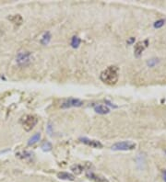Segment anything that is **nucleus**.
<instances>
[{
    "label": "nucleus",
    "instance_id": "1",
    "mask_svg": "<svg viewBox=\"0 0 166 182\" xmlns=\"http://www.w3.org/2000/svg\"><path fill=\"white\" fill-rule=\"evenodd\" d=\"M118 76H119L118 74V68L116 66L112 65V66H109L105 70H103L101 73L100 78H101V80L104 84L109 86H113L117 83Z\"/></svg>",
    "mask_w": 166,
    "mask_h": 182
},
{
    "label": "nucleus",
    "instance_id": "2",
    "mask_svg": "<svg viewBox=\"0 0 166 182\" xmlns=\"http://www.w3.org/2000/svg\"><path fill=\"white\" fill-rule=\"evenodd\" d=\"M137 144L132 141H123L113 144L111 149L113 151H131L136 148Z\"/></svg>",
    "mask_w": 166,
    "mask_h": 182
},
{
    "label": "nucleus",
    "instance_id": "3",
    "mask_svg": "<svg viewBox=\"0 0 166 182\" xmlns=\"http://www.w3.org/2000/svg\"><path fill=\"white\" fill-rule=\"evenodd\" d=\"M20 122L24 130L27 131V132H29V131H31L37 124L38 119L33 115H25L24 117L21 118Z\"/></svg>",
    "mask_w": 166,
    "mask_h": 182
},
{
    "label": "nucleus",
    "instance_id": "4",
    "mask_svg": "<svg viewBox=\"0 0 166 182\" xmlns=\"http://www.w3.org/2000/svg\"><path fill=\"white\" fill-rule=\"evenodd\" d=\"M32 60V55L31 52H27V51H24V52H20L17 55L16 61L18 65L20 66H26V65L30 64L31 63Z\"/></svg>",
    "mask_w": 166,
    "mask_h": 182
},
{
    "label": "nucleus",
    "instance_id": "5",
    "mask_svg": "<svg viewBox=\"0 0 166 182\" xmlns=\"http://www.w3.org/2000/svg\"><path fill=\"white\" fill-rule=\"evenodd\" d=\"M83 105V101H81L79 99H74V97H69L68 99H65L62 104H61V108L62 109H69V108H78V107H81Z\"/></svg>",
    "mask_w": 166,
    "mask_h": 182
},
{
    "label": "nucleus",
    "instance_id": "6",
    "mask_svg": "<svg viewBox=\"0 0 166 182\" xmlns=\"http://www.w3.org/2000/svg\"><path fill=\"white\" fill-rule=\"evenodd\" d=\"M148 44H149V41L148 40H145L143 41H139L136 45H135V50H134V52H135V55L137 57H139L140 56V54L142 53V52L148 47Z\"/></svg>",
    "mask_w": 166,
    "mask_h": 182
},
{
    "label": "nucleus",
    "instance_id": "7",
    "mask_svg": "<svg viewBox=\"0 0 166 182\" xmlns=\"http://www.w3.org/2000/svg\"><path fill=\"white\" fill-rule=\"evenodd\" d=\"M83 143L87 144V145L93 147V148H102V144L101 142L97 141V140H92V139H88V138H80L79 139Z\"/></svg>",
    "mask_w": 166,
    "mask_h": 182
},
{
    "label": "nucleus",
    "instance_id": "8",
    "mask_svg": "<svg viewBox=\"0 0 166 182\" xmlns=\"http://www.w3.org/2000/svg\"><path fill=\"white\" fill-rule=\"evenodd\" d=\"M86 177L91 180L94 181V182H108V180L105 178H103V177H102V176L93 173V172H92V171H87Z\"/></svg>",
    "mask_w": 166,
    "mask_h": 182
},
{
    "label": "nucleus",
    "instance_id": "9",
    "mask_svg": "<svg viewBox=\"0 0 166 182\" xmlns=\"http://www.w3.org/2000/svg\"><path fill=\"white\" fill-rule=\"evenodd\" d=\"M94 110H95L98 114H101V115H104V114H107V113L110 112V109H109L108 107L105 106V105L94 106Z\"/></svg>",
    "mask_w": 166,
    "mask_h": 182
},
{
    "label": "nucleus",
    "instance_id": "10",
    "mask_svg": "<svg viewBox=\"0 0 166 182\" xmlns=\"http://www.w3.org/2000/svg\"><path fill=\"white\" fill-rule=\"evenodd\" d=\"M57 177L60 179H63V180H69V181H72L75 179V176L68 173V172H60V173L57 174Z\"/></svg>",
    "mask_w": 166,
    "mask_h": 182
},
{
    "label": "nucleus",
    "instance_id": "11",
    "mask_svg": "<svg viewBox=\"0 0 166 182\" xmlns=\"http://www.w3.org/2000/svg\"><path fill=\"white\" fill-rule=\"evenodd\" d=\"M8 18L15 25H21V23L23 22V18L20 15H11Z\"/></svg>",
    "mask_w": 166,
    "mask_h": 182
},
{
    "label": "nucleus",
    "instance_id": "12",
    "mask_svg": "<svg viewBox=\"0 0 166 182\" xmlns=\"http://www.w3.org/2000/svg\"><path fill=\"white\" fill-rule=\"evenodd\" d=\"M51 38H52V36H51L50 32L49 31L45 32V33L42 35V39H41V43L42 45H47V44L49 43V41H51Z\"/></svg>",
    "mask_w": 166,
    "mask_h": 182
},
{
    "label": "nucleus",
    "instance_id": "13",
    "mask_svg": "<svg viewBox=\"0 0 166 182\" xmlns=\"http://www.w3.org/2000/svg\"><path fill=\"white\" fill-rule=\"evenodd\" d=\"M40 139H41V133H35L34 135H32V136L30 138L29 142H28V144H29V145H31V144H34V143H36L38 141H40Z\"/></svg>",
    "mask_w": 166,
    "mask_h": 182
},
{
    "label": "nucleus",
    "instance_id": "14",
    "mask_svg": "<svg viewBox=\"0 0 166 182\" xmlns=\"http://www.w3.org/2000/svg\"><path fill=\"white\" fill-rule=\"evenodd\" d=\"M80 43H81V41H80V39L79 38L78 36H73L72 39H71L70 44H71V46H72L73 48H78L79 46V44H80Z\"/></svg>",
    "mask_w": 166,
    "mask_h": 182
},
{
    "label": "nucleus",
    "instance_id": "15",
    "mask_svg": "<svg viewBox=\"0 0 166 182\" xmlns=\"http://www.w3.org/2000/svg\"><path fill=\"white\" fill-rule=\"evenodd\" d=\"M83 169H84V167H83V166H81V165H74V166H71V170H72V172L73 173H76V174H80L81 173V172L83 171Z\"/></svg>",
    "mask_w": 166,
    "mask_h": 182
},
{
    "label": "nucleus",
    "instance_id": "16",
    "mask_svg": "<svg viewBox=\"0 0 166 182\" xmlns=\"http://www.w3.org/2000/svg\"><path fill=\"white\" fill-rule=\"evenodd\" d=\"M42 149L44 152H49V151L52 150V144L49 142H45L42 144Z\"/></svg>",
    "mask_w": 166,
    "mask_h": 182
},
{
    "label": "nucleus",
    "instance_id": "17",
    "mask_svg": "<svg viewBox=\"0 0 166 182\" xmlns=\"http://www.w3.org/2000/svg\"><path fill=\"white\" fill-rule=\"evenodd\" d=\"M164 23H165V20H159L154 22L153 26H154L155 29H160V28H162L164 25Z\"/></svg>",
    "mask_w": 166,
    "mask_h": 182
},
{
    "label": "nucleus",
    "instance_id": "18",
    "mask_svg": "<svg viewBox=\"0 0 166 182\" xmlns=\"http://www.w3.org/2000/svg\"><path fill=\"white\" fill-rule=\"evenodd\" d=\"M158 59H150V61H148V65L150 67H152V66H154V65L158 63V61H157Z\"/></svg>",
    "mask_w": 166,
    "mask_h": 182
},
{
    "label": "nucleus",
    "instance_id": "19",
    "mask_svg": "<svg viewBox=\"0 0 166 182\" xmlns=\"http://www.w3.org/2000/svg\"><path fill=\"white\" fill-rule=\"evenodd\" d=\"M134 41H135V38H133V37H132V38H130L128 41H127V44H132Z\"/></svg>",
    "mask_w": 166,
    "mask_h": 182
},
{
    "label": "nucleus",
    "instance_id": "20",
    "mask_svg": "<svg viewBox=\"0 0 166 182\" xmlns=\"http://www.w3.org/2000/svg\"><path fill=\"white\" fill-rule=\"evenodd\" d=\"M163 177L164 182H166V169H163Z\"/></svg>",
    "mask_w": 166,
    "mask_h": 182
},
{
    "label": "nucleus",
    "instance_id": "21",
    "mask_svg": "<svg viewBox=\"0 0 166 182\" xmlns=\"http://www.w3.org/2000/svg\"><path fill=\"white\" fill-rule=\"evenodd\" d=\"M165 154H166V151H165Z\"/></svg>",
    "mask_w": 166,
    "mask_h": 182
}]
</instances>
